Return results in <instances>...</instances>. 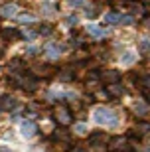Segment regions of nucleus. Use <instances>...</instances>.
Instances as JSON below:
<instances>
[{"label":"nucleus","instance_id":"6","mask_svg":"<svg viewBox=\"0 0 150 152\" xmlns=\"http://www.w3.org/2000/svg\"><path fill=\"white\" fill-rule=\"evenodd\" d=\"M109 136L107 134H103V132H95V134H91V144L93 146H99V148H103V146H109Z\"/></svg>","mask_w":150,"mask_h":152},{"label":"nucleus","instance_id":"7","mask_svg":"<svg viewBox=\"0 0 150 152\" xmlns=\"http://www.w3.org/2000/svg\"><path fill=\"white\" fill-rule=\"evenodd\" d=\"M87 34L91 36V38H105L107 36V30L105 28H99V26H95V24H91V26H87Z\"/></svg>","mask_w":150,"mask_h":152},{"label":"nucleus","instance_id":"22","mask_svg":"<svg viewBox=\"0 0 150 152\" xmlns=\"http://www.w3.org/2000/svg\"><path fill=\"white\" fill-rule=\"evenodd\" d=\"M121 24H124V26H130V24H134V18H132V16H121Z\"/></svg>","mask_w":150,"mask_h":152},{"label":"nucleus","instance_id":"12","mask_svg":"<svg viewBox=\"0 0 150 152\" xmlns=\"http://www.w3.org/2000/svg\"><path fill=\"white\" fill-rule=\"evenodd\" d=\"M124 146H127V138H124V136L113 138V140L109 142V148H111V150H117V148H124Z\"/></svg>","mask_w":150,"mask_h":152},{"label":"nucleus","instance_id":"26","mask_svg":"<svg viewBox=\"0 0 150 152\" xmlns=\"http://www.w3.org/2000/svg\"><path fill=\"white\" fill-rule=\"evenodd\" d=\"M67 24H69V26L77 24V16H69V18H67Z\"/></svg>","mask_w":150,"mask_h":152},{"label":"nucleus","instance_id":"17","mask_svg":"<svg viewBox=\"0 0 150 152\" xmlns=\"http://www.w3.org/2000/svg\"><path fill=\"white\" fill-rule=\"evenodd\" d=\"M138 50L144 51V53H148V51H150V38H142V39H140Z\"/></svg>","mask_w":150,"mask_h":152},{"label":"nucleus","instance_id":"13","mask_svg":"<svg viewBox=\"0 0 150 152\" xmlns=\"http://www.w3.org/2000/svg\"><path fill=\"white\" fill-rule=\"evenodd\" d=\"M59 51H61L59 44H48V45H45V53H48L50 57H57V56H59Z\"/></svg>","mask_w":150,"mask_h":152},{"label":"nucleus","instance_id":"9","mask_svg":"<svg viewBox=\"0 0 150 152\" xmlns=\"http://www.w3.org/2000/svg\"><path fill=\"white\" fill-rule=\"evenodd\" d=\"M136 61V53H134V51H124V53H122L121 56V63L122 65H132V63Z\"/></svg>","mask_w":150,"mask_h":152},{"label":"nucleus","instance_id":"32","mask_svg":"<svg viewBox=\"0 0 150 152\" xmlns=\"http://www.w3.org/2000/svg\"><path fill=\"white\" fill-rule=\"evenodd\" d=\"M146 97H148V103H150V93H146Z\"/></svg>","mask_w":150,"mask_h":152},{"label":"nucleus","instance_id":"3","mask_svg":"<svg viewBox=\"0 0 150 152\" xmlns=\"http://www.w3.org/2000/svg\"><path fill=\"white\" fill-rule=\"evenodd\" d=\"M20 132H22V136H26V138H34V136L38 134V124L34 123L32 118H26L22 123V126H20Z\"/></svg>","mask_w":150,"mask_h":152},{"label":"nucleus","instance_id":"14","mask_svg":"<svg viewBox=\"0 0 150 152\" xmlns=\"http://www.w3.org/2000/svg\"><path fill=\"white\" fill-rule=\"evenodd\" d=\"M105 24H109V26L121 24V16H119L117 12H109V14H105Z\"/></svg>","mask_w":150,"mask_h":152},{"label":"nucleus","instance_id":"23","mask_svg":"<svg viewBox=\"0 0 150 152\" xmlns=\"http://www.w3.org/2000/svg\"><path fill=\"white\" fill-rule=\"evenodd\" d=\"M20 22H34L32 14H20Z\"/></svg>","mask_w":150,"mask_h":152},{"label":"nucleus","instance_id":"16","mask_svg":"<svg viewBox=\"0 0 150 152\" xmlns=\"http://www.w3.org/2000/svg\"><path fill=\"white\" fill-rule=\"evenodd\" d=\"M134 113L140 115V117H144L148 113V107H146V103H134Z\"/></svg>","mask_w":150,"mask_h":152},{"label":"nucleus","instance_id":"30","mask_svg":"<svg viewBox=\"0 0 150 152\" xmlns=\"http://www.w3.org/2000/svg\"><path fill=\"white\" fill-rule=\"evenodd\" d=\"M71 152H85V148H81V146H77V148H73Z\"/></svg>","mask_w":150,"mask_h":152},{"label":"nucleus","instance_id":"31","mask_svg":"<svg viewBox=\"0 0 150 152\" xmlns=\"http://www.w3.org/2000/svg\"><path fill=\"white\" fill-rule=\"evenodd\" d=\"M0 152H10V150H8V148H2V146H0Z\"/></svg>","mask_w":150,"mask_h":152},{"label":"nucleus","instance_id":"5","mask_svg":"<svg viewBox=\"0 0 150 152\" xmlns=\"http://www.w3.org/2000/svg\"><path fill=\"white\" fill-rule=\"evenodd\" d=\"M16 105H18V101L12 95H2L0 97V109H2V111H14Z\"/></svg>","mask_w":150,"mask_h":152},{"label":"nucleus","instance_id":"2","mask_svg":"<svg viewBox=\"0 0 150 152\" xmlns=\"http://www.w3.org/2000/svg\"><path fill=\"white\" fill-rule=\"evenodd\" d=\"M53 121H56V123H59L61 126H67V124H71L73 115H71V111H69L67 107L57 105V107L53 109Z\"/></svg>","mask_w":150,"mask_h":152},{"label":"nucleus","instance_id":"29","mask_svg":"<svg viewBox=\"0 0 150 152\" xmlns=\"http://www.w3.org/2000/svg\"><path fill=\"white\" fill-rule=\"evenodd\" d=\"M51 8H53V4H45V12H48V14L51 12Z\"/></svg>","mask_w":150,"mask_h":152},{"label":"nucleus","instance_id":"10","mask_svg":"<svg viewBox=\"0 0 150 152\" xmlns=\"http://www.w3.org/2000/svg\"><path fill=\"white\" fill-rule=\"evenodd\" d=\"M16 12H18L16 4H4V6H2V10H0V14H2L4 18H10V16H16Z\"/></svg>","mask_w":150,"mask_h":152},{"label":"nucleus","instance_id":"28","mask_svg":"<svg viewBox=\"0 0 150 152\" xmlns=\"http://www.w3.org/2000/svg\"><path fill=\"white\" fill-rule=\"evenodd\" d=\"M28 53H30V56H34V53H38V48H30V50H28Z\"/></svg>","mask_w":150,"mask_h":152},{"label":"nucleus","instance_id":"18","mask_svg":"<svg viewBox=\"0 0 150 152\" xmlns=\"http://www.w3.org/2000/svg\"><path fill=\"white\" fill-rule=\"evenodd\" d=\"M140 87H142L144 93H150V75H146V77L140 79Z\"/></svg>","mask_w":150,"mask_h":152},{"label":"nucleus","instance_id":"11","mask_svg":"<svg viewBox=\"0 0 150 152\" xmlns=\"http://www.w3.org/2000/svg\"><path fill=\"white\" fill-rule=\"evenodd\" d=\"M2 38L4 39H20L22 38V34L18 32V30H12V28H6V30H2Z\"/></svg>","mask_w":150,"mask_h":152},{"label":"nucleus","instance_id":"1","mask_svg":"<svg viewBox=\"0 0 150 152\" xmlns=\"http://www.w3.org/2000/svg\"><path fill=\"white\" fill-rule=\"evenodd\" d=\"M93 118L97 121L99 124H107V126H115L117 124V115L113 109H107V107H97L93 113Z\"/></svg>","mask_w":150,"mask_h":152},{"label":"nucleus","instance_id":"25","mask_svg":"<svg viewBox=\"0 0 150 152\" xmlns=\"http://www.w3.org/2000/svg\"><path fill=\"white\" fill-rule=\"evenodd\" d=\"M69 6H85V0H67Z\"/></svg>","mask_w":150,"mask_h":152},{"label":"nucleus","instance_id":"21","mask_svg":"<svg viewBox=\"0 0 150 152\" xmlns=\"http://www.w3.org/2000/svg\"><path fill=\"white\" fill-rule=\"evenodd\" d=\"M75 132H77V134H87V126H85V124H75Z\"/></svg>","mask_w":150,"mask_h":152},{"label":"nucleus","instance_id":"19","mask_svg":"<svg viewBox=\"0 0 150 152\" xmlns=\"http://www.w3.org/2000/svg\"><path fill=\"white\" fill-rule=\"evenodd\" d=\"M85 16L87 18H97L99 16V8H97V6H89V8L85 10Z\"/></svg>","mask_w":150,"mask_h":152},{"label":"nucleus","instance_id":"20","mask_svg":"<svg viewBox=\"0 0 150 152\" xmlns=\"http://www.w3.org/2000/svg\"><path fill=\"white\" fill-rule=\"evenodd\" d=\"M59 79H61V81H71L73 75H71L69 69H61V71H59Z\"/></svg>","mask_w":150,"mask_h":152},{"label":"nucleus","instance_id":"8","mask_svg":"<svg viewBox=\"0 0 150 152\" xmlns=\"http://www.w3.org/2000/svg\"><path fill=\"white\" fill-rule=\"evenodd\" d=\"M107 91H109V95H113V97H121V95H124V85L111 83L109 87H107Z\"/></svg>","mask_w":150,"mask_h":152},{"label":"nucleus","instance_id":"4","mask_svg":"<svg viewBox=\"0 0 150 152\" xmlns=\"http://www.w3.org/2000/svg\"><path fill=\"white\" fill-rule=\"evenodd\" d=\"M101 75V81H105L107 85H111V83H119L121 81V73L119 71H115V69H109V71H103Z\"/></svg>","mask_w":150,"mask_h":152},{"label":"nucleus","instance_id":"27","mask_svg":"<svg viewBox=\"0 0 150 152\" xmlns=\"http://www.w3.org/2000/svg\"><path fill=\"white\" fill-rule=\"evenodd\" d=\"M142 26H144V28H150V16H144V20H142Z\"/></svg>","mask_w":150,"mask_h":152},{"label":"nucleus","instance_id":"24","mask_svg":"<svg viewBox=\"0 0 150 152\" xmlns=\"http://www.w3.org/2000/svg\"><path fill=\"white\" fill-rule=\"evenodd\" d=\"M40 34H42V36L51 34V26H48V24H45V26H42V28H40Z\"/></svg>","mask_w":150,"mask_h":152},{"label":"nucleus","instance_id":"15","mask_svg":"<svg viewBox=\"0 0 150 152\" xmlns=\"http://www.w3.org/2000/svg\"><path fill=\"white\" fill-rule=\"evenodd\" d=\"M134 132H138V136L140 134H146V132H150V123H138L136 126H134Z\"/></svg>","mask_w":150,"mask_h":152}]
</instances>
